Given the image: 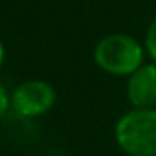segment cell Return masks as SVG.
<instances>
[{
    "mask_svg": "<svg viewBox=\"0 0 156 156\" xmlns=\"http://www.w3.org/2000/svg\"><path fill=\"white\" fill-rule=\"evenodd\" d=\"M127 99L134 108H151L156 103V64H141L129 75Z\"/></svg>",
    "mask_w": 156,
    "mask_h": 156,
    "instance_id": "cell-4",
    "label": "cell"
},
{
    "mask_svg": "<svg viewBox=\"0 0 156 156\" xmlns=\"http://www.w3.org/2000/svg\"><path fill=\"white\" fill-rule=\"evenodd\" d=\"M48 156H62V154H48Z\"/></svg>",
    "mask_w": 156,
    "mask_h": 156,
    "instance_id": "cell-8",
    "label": "cell"
},
{
    "mask_svg": "<svg viewBox=\"0 0 156 156\" xmlns=\"http://www.w3.org/2000/svg\"><path fill=\"white\" fill-rule=\"evenodd\" d=\"M96 64L112 75H130L143 64L141 44L125 33H110L94 48Z\"/></svg>",
    "mask_w": 156,
    "mask_h": 156,
    "instance_id": "cell-2",
    "label": "cell"
},
{
    "mask_svg": "<svg viewBox=\"0 0 156 156\" xmlns=\"http://www.w3.org/2000/svg\"><path fill=\"white\" fill-rule=\"evenodd\" d=\"M145 46H147V51L149 55L154 59V64H156V19L149 24L147 28V33H145Z\"/></svg>",
    "mask_w": 156,
    "mask_h": 156,
    "instance_id": "cell-5",
    "label": "cell"
},
{
    "mask_svg": "<svg viewBox=\"0 0 156 156\" xmlns=\"http://www.w3.org/2000/svg\"><path fill=\"white\" fill-rule=\"evenodd\" d=\"M116 141L129 156H156V108H132L116 123Z\"/></svg>",
    "mask_w": 156,
    "mask_h": 156,
    "instance_id": "cell-1",
    "label": "cell"
},
{
    "mask_svg": "<svg viewBox=\"0 0 156 156\" xmlns=\"http://www.w3.org/2000/svg\"><path fill=\"white\" fill-rule=\"evenodd\" d=\"M55 88L46 81H26L19 85L9 96L11 110L20 118H37L46 114L55 105Z\"/></svg>",
    "mask_w": 156,
    "mask_h": 156,
    "instance_id": "cell-3",
    "label": "cell"
},
{
    "mask_svg": "<svg viewBox=\"0 0 156 156\" xmlns=\"http://www.w3.org/2000/svg\"><path fill=\"white\" fill-rule=\"evenodd\" d=\"M11 108V103H9V96L6 92V88L2 87V83H0V119L6 118L8 110Z\"/></svg>",
    "mask_w": 156,
    "mask_h": 156,
    "instance_id": "cell-6",
    "label": "cell"
},
{
    "mask_svg": "<svg viewBox=\"0 0 156 156\" xmlns=\"http://www.w3.org/2000/svg\"><path fill=\"white\" fill-rule=\"evenodd\" d=\"M4 57H6V50H4L2 42H0V66H2V62H4Z\"/></svg>",
    "mask_w": 156,
    "mask_h": 156,
    "instance_id": "cell-7",
    "label": "cell"
}]
</instances>
